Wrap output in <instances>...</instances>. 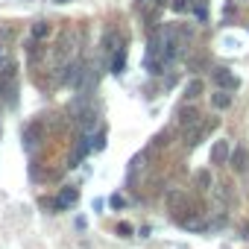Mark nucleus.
Masks as SVG:
<instances>
[{"mask_svg": "<svg viewBox=\"0 0 249 249\" xmlns=\"http://www.w3.org/2000/svg\"><path fill=\"white\" fill-rule=\"evenodd\" d=\"M214 82H217L223 91H234V88L240 85V79H237L229 68H214Z\"/></svg>", "mask_w": 249, "mask_h": 249, "instance_id": "1", "label": "nucleus"}, {"mask_svg": "<svg viewBox=\"0 0 249 249\" xmlns=\"http://www.w3.org/2000/svg\"><path fill=\"white\" fill-rule=\"evenodd\" d=\"M85 68L79 65V62H71V65H65V85H73V88H79V82L85 79Z\"/></svg>", "mask_w": 249, "mask_h": 249, "instance_id": "2", "label": "nucleus"}, {"mask_svg": "<svg viewBox=\"0 0 249 249\" xmlns=\"http://www.w3.org/2000/svg\"><path fill=\"white\" fill-rule=\"evenodd\" d=\"M229 161H231V167L237 173H246L249 170V153H246V147H234L231 156H229Z\"/></svg>", "mask_w": 249, "mask_h": 249, "instance_id": "3", "label": "nucleus"}, {"mask_svg": "<svg viewBox=\"0 0 249 249\" xmlns=\"http://www.w3.org/2000/svg\"><path fill=\"white\" fill-rule=\"evenodd\" d=\"M229 156H231L229 141H217V144L211 147V161H214V164H226V161H229Z\"/></svg>", "mask_w": 249, "mask_h": 249, "instance_id": "4", "label": "nucleus"}, {"mask_svg": "<svg viewBox=\"0 0 249 249\" xmlns=\"http://www.w3.org/2000/svg\"><path fill=\"white\" fill-rule=\"evenodd\" d=\"M76 199H79V194H76V188H65V191H62V194L56 196V202H53V205H56L59 211H65V208H71V205H73Z\"/></svg>", "mask_w": 249, "mask_h": 249, "instance_id": "5", "label": "nucleus"}, {"mask_svg": "<svg viewBox=\"0 0 249 249\" xmlns=\"http://www.w3.org/2000/svg\"><path fill=\"white\" fill-rule=\"evenodd\" d=\"M164 202H167V208H170V211H179V208L185 205V194H182L179 188H170V191L164 194Z\"/></svg>", "mask_w": 249, "mask_h": 249, "instance_id": "6", "label": "nucleus"}, {"mask_svg": "<svg viewBox=\"0 0 249 249\" xmlns=\"http://www.w3.org/2000/svg\"><path fill=\"white\" fill-rule=\"evenodd\" d=\"M38 138H41V126H38V123H30V126L24 129V147L33 150L38 144Z\"/></svg>", "mask_w": 249, "mask_h": 249, "instance_id": "7", "label": "nucleus"}, {"mask_svg": "<svg viewBox=\"0 0 249 249\" xmlns=\"http://www.w3.org/2000/svg\"><path fill=\"white\" fill-rule=\"evenodd\" d=\"M179 123H182V129L188 132L191 126H196V123H199V114H196L194 108H182V114H179Z\"/></svg>", "mask_w": 249, "mask_h": 249, "instance_id": "8", "label": "nucleus"}, {"mask_svg": "<svg viewBox=\"0 0 249 249\" xmlns=\"http://www.w3.org/2000/svg\"><path fill=\"white\" fill-rule=\"evenodd\" d=\"M211 103H214V108H229V106H231V94L220 88L217 94H211Z\"/></svg>", "mask_w": 249, "mask_h": 249, "instance_id": "9", "label": "nucleus"}, {"mask_svg": "<svg viewBox=\"0 0 249 249\" xmlns=\"http://www.w3.org/2000/svg\"><path fill=\"white\" fill-rule=\"evenodd\" d=\"M202 88H205L202 79H191V82L185 85V97H188V100H196V97L202 94Z\"/></svg>", "mask_w": 249, "mask_h": 249, "instance_id": "10", "label": "nucleus"}, {"mask_svg": "<svg viewBox=\"0 0 249 249\" xmlns=\"http://www.w3.org/2000/svg\"><path fill=\"white\" fill-rule=\"evenodd\" d=\"M123 65H126V47H117V53H114V59H111V71L120 73Z\"/></svg>", "mask_w": 249, "mask_h": 249, "instance_id": "11", "label": "nucleus"}, {"mask_svg": "<svg viewBox=\"0 0 249 249\" xmlns=\"http://www.w3.org/2000/svg\"><path fill=\"white\" fill-rule=\"evenodd\" d=\"M47 36H50V24H47V21H36V24H33V38L41 41V38H47Z\"/></svg>", "mask_w": 249, "mask_h": 249, "instance_id": "12", "label": "nucleus"}, {"mask_svg": "<svg viewBox=\"0 0 249 249\" xmlns=\"http://www.w3.org/2000/svg\"><path fill=\"white\" fill-rule=\"evenodd\" d=\"M182 226H185V229H191V231H202V229H205V223H202V220H196V217L182 220Z\"/></svg>", "mask_w": 249, "mask_h": 249, "instance_id": "13", "label": "nucleus"}, {"mask_svg": "<svg viewBox=\"0 0 249 249\" xmlns=\"http://www.w3.org/2000/svg\"><path fill=\"white\" fill-rule=\"evenodd\" d=\"M194 179H196V185H199V188H208V185H211V173H208V170H199Z\"/></svg>", "mask_w": 249, "mask_h": 249, "instance_id": "14", "label": "nucleus"}, {"mask_svg": "<svg viewBox=\"0 0 249 249\" xmlns=\"http://www.w3.org/2000/svg\"><path fill=\"white\" fill-rule=\"evenodd\" d=\"M117 234L120 237H132V226L129 223H117Z\"/></svg>", "mask_w": 249, "mask_h": 249, "instance_id": "15", "label": "nucleus"}, {"mask_svg": "<svg viewBox=\"0 0 249 249\" xmlns=\"http://www.w3.org/2000/svg\"><path fill=\"white\" fill-rule=\"evenodd\" d=\"M173 9H176V12H185V9H188V3H185V0H176Z\"/></svg>", "mask_w": 249, "mask_h": 249, "instance_id": "16", "label": "nucleus"}, {"mask_svg": "<svg viewBox=\"0 0 249 249\" xmlns=\"http://www.w3.org/2000/svg\"><path fill=\"white\" fill-rule=\"evenodd\" d=\"M111 205H114V208H123V196L114 194V196H111Z\"/></svg>", "mask_w": 249, "mask_h": 249, "instance_id": "17", "label": "nucleus"}, {"mask_svg": "<svg viewBox=\"0 0 249 249\" xmlns=\"http://www.w3.org/2000/svg\"><path fill=\"white\" fill-rule=\"evenodd\" d=\"M243 234H246V237H249V226H246V229H243Z\"/></svg>", "mask_w": 249, "mask_h": 249, "instance_id": "18", "label": "nucleus"}, {"mask_svg": "<svg viewBox=\"0 0 249 249\" xmlns=\"http://www.w3.org/2000/svg\"><path fill=\"white\" fill-rule=\"evenodd\" d=\"M59 3H68V0H59Z\"/></svg>", "mask_w": 249, "mask_h": 249, "instance_id": "19", "label": "nucleus"}]
</instances>
